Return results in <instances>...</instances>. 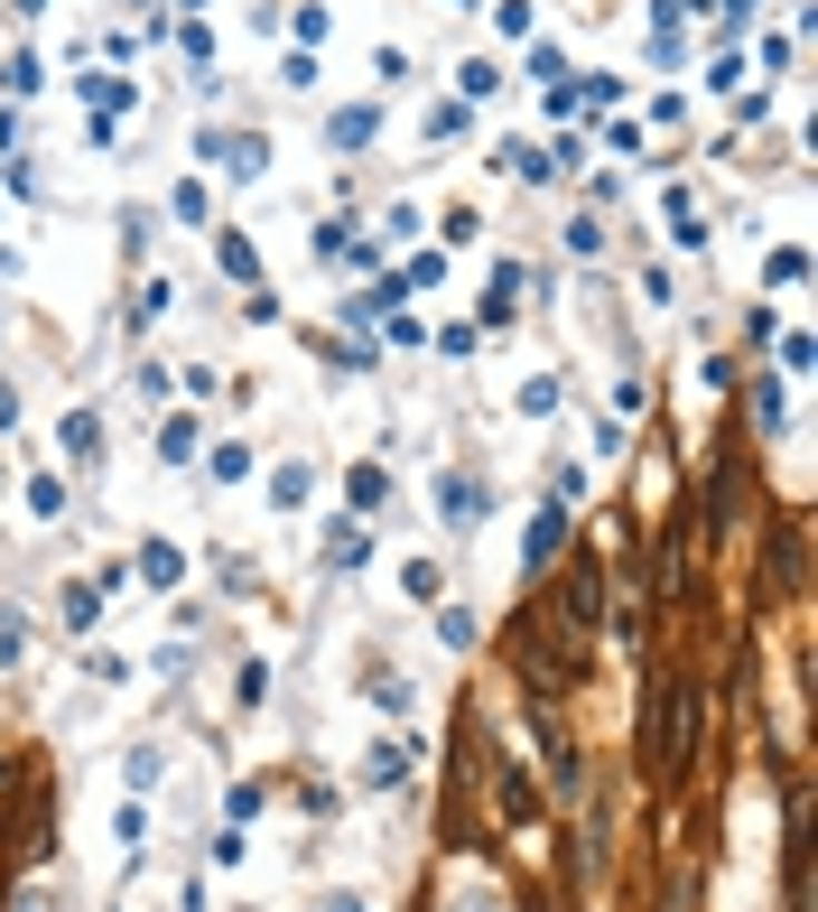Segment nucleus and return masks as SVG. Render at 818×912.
<instances>
[{"instance_id": "f03ea898", "label": "nucleus", "mask_w": 818, "mask_h": 912, "mask_svg": "<svg viewBox=\"0 0 818 912\" xmlns=\"http://www.w3.org/2000/svg\"><path fill=\"white\" fill-rule=\"evenodd\" d=\"M549 550H559V512H540V521H531V540H521V568H540Z\"/></svg>"}, {"instance_id": "7ed1b4c3", "label": "nucleus", "mask_w": 818, "mask_h": 912, "mask_svg": "<svg viewBox=\"0 0 818 912\" xmlns=\"http://www.w3.org/2000/svg\"><path fill=\"white\" fill-rule=\"evenodd\" d=\"M66 448H75V457L102 448V420H93V410H75V420H66Z\"/></svg>"}, {"instance_id": "20e7f679", "label": "nucleus", "mask_w": 818, "mask_h": 912, "mask_svg": "<svg viewBox=\"0 0 818 912\" xmlns=\"http://www.w3.org/2000/svg\"><path fill=\"white\" fill-rule=\"evenodd\" d=\"M401 754H410V745H373V764H363V782H401Z\"/></svg>"}, {"instance_id": "f257e3e1", "label": "nucleus", "mask_w": 818, "mask_h": 912, "mask_svg": "<svg viewBox=\"0 0 818 912\" xmlns=\"http://www.w3.org/2000/svg\"><path fill=\"white\" fill-rule=\"evenodd\" d=\"M437 503H446V512H456V521H474V512H484V484H474V475H465V484H456V475H446V484H437Z\"/></svg>"}]
</instances>
